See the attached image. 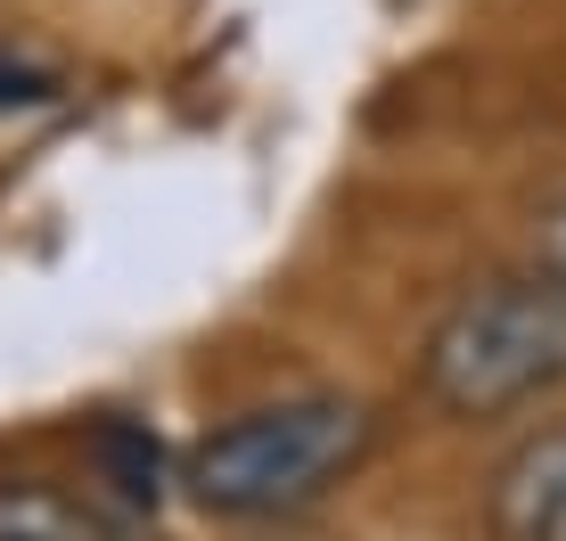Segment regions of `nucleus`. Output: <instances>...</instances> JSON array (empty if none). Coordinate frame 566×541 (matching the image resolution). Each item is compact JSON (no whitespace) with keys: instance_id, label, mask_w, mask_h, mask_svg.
<instances>
[{"instance_id":"obj_5","label":"nucleus","mask_w":566,"mask_h":541,"mask_svg":"<svg viewBox=\"0 0 566 541\" xmlns=\"http://www.w3.org/2000/svg\"><path fill=\"white\" fill-rule=\"evenodd\" d=\"M57 66H42V57H25V50H9L0 42V107H42V99H57Z\"/></svg>"},{"instance_id":"obj_2","label":"nucleus","mask_w":566,"mask_h":541,"mask_svg":"<svg viewBox=\"0 0 566 541\" xmlns=\"http://www.w3.org/2000/svg\"><path fill=\"white\" fill-rule=\"evenodd\" d=\"M419 385L452 418H501L517 402L566 385V279L517 270V279L460 296L427 337Z\"/></svg>"},{"instance_id":"obj_6","label":"nucleus","mask_w":566,"mask_h":541,"mask_svg":"<svg viewBox=\"0 0 566 541\" xmlns=\"http://www.w3.org/2000/svg\"><path fill=\"white\" fill-rule=\"evenodd\" d=\"M534 270H551V279H566V205H551V214L534 222Z\"/></svg>"},{"instance_id":"obj_4","label":"nucleus","mask_w":566,"mask_h":541,"mask_svg":"<svg viewBox=\"0 0 566 541\" xmlns=\"http://www.w3.org/2000/svg\"><path fill=\"white\" fill-rule=\"evenodd\" d=\"M99 459H107V476H115L124 500H156V492H165V485H156V468H165V459H156V435L132 427V418H107V427H99Z\"/></svg>"},{"instance_id":"obj_1","label":"nucleus","mask_w":566,"mask_h":541,"mask_svg":"<svg viewBox=\"0 0 566 541\" xmlns=\"http://www.w3.org/2000/svg\"><path fill=\"white\" fill-rule=\"evenodd\" d=\"M378 418L354 394H287L263 411H239L230 427H213L189 452L181 485L198 492L213 517H296L312 500H328L345 476L369 459Z\"/></svg>"},{"instance_id":"obj_3","label":"nucleus","mask_w":566,"mask_h":541,"mask_svg":"<svg viewBox=\"0 0 566 541\" xmlns=\"http://www.w3.org/2000/svg\"><path fill=\"white\" fill-rule=\"evenodd\" d=\"M99 526H91L74 500H57V492H0V541H91Z\"/></svg>"}]
</instances>
